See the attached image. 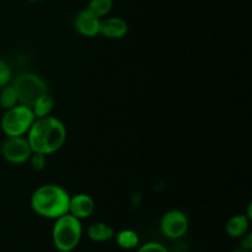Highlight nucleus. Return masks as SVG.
Returning a JSON list of instances; mask_svg holds the SVG:
<instances>
[{"label":"nucleus","mask_w":252,"mask_h":252,"mask_svg":"<svg viewBox=\"0 0 252 252\" xmlns=\"http://www.w3.org/2000/svg\"><path fill=\"white\" fill-rule=\"evenodd\" d=\"M34 120L36 117L32 108L19 103L5 111L0 121V127L6 137H24Z\"/></svg>","instance_id":"20e7f679"},{"label":"nucleus","mask_w":252,"mask_h":252,"mask_svg":"<svg viewBox=\"0 0 252 252\" xmlns=\"http://www.w3.org/2000/svg\"><path fill=\"white\" fill-rule=\"evenodd\" d=\"M249 223L250 219L245 214H239V216L231 217L225 225L226 234L233 239H240L248 233Z\"/></svg>","instance_id":"9b49d317"},{"label":"nucleus","mask_w":252,"mask_h":252,"mask_svg":"<svg viewBox=\"0 0 252 252\" xmlns=\"http://www.w3.org/2000/svg\"><path fill=\"white\" fill-rule=\"evenodd\" d=\"M88 236L90 240L96 243H105L115 236V230L111 225L106 223H94L88 228Z\"/></svg>","instance_id":"f8f14e48"},{"label":"nucleus","mask_w":252,"mask_h":252,"mask_svg":"<svg viewBox=\"0 0 252 252\" xmlns=\"http://www.w3.org/2000/svg\"><path fill=\"white\" fill-rule=\"evenodd\" d=\"M32 149L24 137H7L1 144V155L10 164H24L30 159Z\"/></svg>","instance_id":"423d86ee"},{"label":"nucleus","mask_w":252,"mask_h":252,"mask_svg":"<svg viewBox=\"0 0 252 252\" xmlns=\"http://www.w3.org/2000/svg\"><path fill=\"white\" fill-rule=\"evenodd\" d=\"M94 212H95V201L91 196L79 193L74 197H70L68 213H70L71 216L81 220V219H86L93 216Z\"/></svg>","instance_id":"6e6552de"},{"label":"nucleus","mask_w":252,"mask_h":252,"mask_svg":"<svg viewBox=\"0 0 252 252\" xmlns=\"http://www.w3.org/2000/svg\"><path fill=\"white\" fill-rule=\"evenodd\" d=\"M70 196L63 187L54 184L42 185L31 196V208L38 216L57 219L69 212Z\"/></svg>","instance_id":"f03ea898"},{"label":"nucleus","mask_w":252,"mask_h":252,"mask_svg":"<svg viewBox=\"0 0 252 252\" xmlns=\"http://www.w3.org/2000/svg\"><path fill=\"white\" fill-rule=\"evenodd\" d=\"M189 218L177 209H171L162 216L160 220V230L167 239H180L189 230Z\"/></svg>","instance_id":"0eeeda50"},{"label":"nucleus","mask_w":252,"mask_h":252,"mask_svg":"<svg viewBox=\"0 0 252 252\" xmlns=\"http://www.w3.org/2000/svg\"><path fill=\"white\" fill-rule=\"evenodd\" d=\"M233 252H251V250H245V249L243 248H236Z\"/></svg>","instance_id":"412c9836"},{"label":"nucleus","mask_w":252,"mask_h":252,"mask_svg":"<svg viewBox=\"0 0 252 252\" xmlns=\"http://www.w3.org/2000/svg\"><path fill=\"white\" fill-rule=\"evenodd\" d=\"M0 105L5 110L14 107V106L19 105V98H17V94L15 91V88L12 85H5L4 88L0 89Z\"/></svg>","instance_id":"dca6fc26"},{"label":"nucleus","mask_w":252,"mask_h":252,"mask_svg":"<svg viewBox=\"0 0 252 252\" xmlns=\"http://www.w3.org/2000/svg\"><path fill=\"white\" fill-rule=\"evenodd\" d=\"M10 79H11V70L7 66V64L0 59V89L7 85Z\"/></svg>","instance_id":"a211bd4d"},{"label":"nucleus","mask_w":252,"mask_h":252,"mask_svg":"<svg viewBox=\"0 0 252 252\" xmlns=\"http://www.w3.org/2000/svg\"><path fill=\"white\" fill-rule=\"evenodd\" d=\"M100 21L101 19L94 16L88 10H83L75 16L74 26L81 36L95 37L100 34Z\"/></svg>","instance_id":"1a4fd4ad"},{"label":"nucleus","mask_w":252,"mask_h":252,"mask_svg":"<svg viewBox=\"0 0 252 252\" xmlns=\"http://www.w3.org/2000/svg\"><path fill=\"white\" fill-rule=\"evenodd\" d=\"M30 162H31V167L34 171H42L46 167L47 160L46 155L41 154V153H33L32 152L31 157H30Z\"/></svg>","instance_id":"f3484780"},{"label":"nucleus","mask_w":252,"mask_h":252,"mask_svg":"<svg viewBox=\"0 0 252 252\" xmlns=\"http://www.w3.org/2000/svg\"><path fill=\"white\" fill-rule=\"evenodd\" d=\"M30 1H32V2H39V1H42V0H30Z\"/></svg>","instance_id":"4be33fe9"},{"label":"nucleus","mask_w":252,"mask_h":252,"mask_svg":"<svg viewBox=\"0 0 252 252\" xmlns=\"http://www.w3.org/2000/svg\"><path fill=\"white\" fill-rule=\"evenodd\" d=\"M137 252H169L164 245L159 243H147L138 249Z\"/></svg>","instance_id":"6ab92c4d"},{"label":"nucleus","mask_w":252,"mask_h":252,"mask_svg":"<svg viewBox=\"0 0 252 252\" xmlns=\"http://www.w3.org/2000/svg\"><path fill=\"white\" fill-rule=\"evenodd\" d=\"M116 243L121 249L125 250H132L139 245V236L134 230L130 229H125L117 233L116 235Z\"/></svg>","instance_id":"ddd939ff"},{"label":"nucleus","mask_w":252,"mask_h":252,"mask_svg":"<svg viewBox=\"0 0 252 252\" xmlns=\"http://www.w3.org/2000/svg\"><path fill=\"white\" fill-rule=\"evenodd\" d=\"M83 235L80 219L70 213L56 219L52 230V239L56 249L61 252H70L79 245Z\"/></svg>","instance_id":"7ed1b4c3"},{"label":"nucleus","mask_w":252,"mask_h":252,"mask_svg":"<svg viewBox=\"0 0 252 252\" xmlns=\"http://www.w3.org/2000/svg\"><path fill=\"white\" fill-rule=\"evenodd\" d=\"M15 91L17 94L19 103L32 107L42 95L47 94V86L39 76L31 73H24L15 80Z\"/></svg>","instance_id":"39448f33"},{"label":"nucleus","mask_w":252,"mask_h":252,"mask_svg":"<svg viewBox=\"0 0 252 252\" xmlns=\"http://www.w3.org/2000/svg\"><path fill=\"white\" fill-rule=\"evenodd\" d=\"M112 6L113 0H90L86 10L91 12L94 16L101 19V17L106 16L112 10Z\"/></svg>","instance_id":"2eb2a0df"},{"label":"nucleus","mask_w":252,"mask_h":252,"mask_svg":"<svg viewBox=\"0 0 252 252\" xmlns=\"http://www.w3.org/2000/svg\"><path fill=\"white\" fill-rule=\"evenodd\" d=\"M240 248L245 249V250H251L252 249V234L251 233H246L245 235L241 238Z\"/></svg>","instance_id":"aec40b11"},{"label":"nucleus","mask_w":252,"mask_h":252,"mask_svg":"<svg viewBox=\"0 0 252 252\" xmlns=\"http://www.w3.org/2000/svg\"><path fill=\"white\" fill-rule=\"evenodd\" d=\"M128 32V24L121 17H107L100 21V34L110 39H120Z\"/></svg>","instance_id":"9d476101"},{"label":"nucleus","mask_w":252,"mask_h":252,"mask_svg":"<svg viewBox=\"0 0 252 252\" xmlns=\"http://www.w3.org/2000/svg\"><path fill=\"white\" fill-rule=\"evenodd\" d=\"M54 107V100L49 94H44L42 95L38 100L34 102V105L32 106V111H33V115L36 118H42L49 116V113L52 112Z\"/></svg>","instance_id":"4468645a"},{"label":"nucleus","mask_w":252,"mask_h":252,"mask_svg":"<svg viewBox=\"0 0 252 252\" xmlns=\"http://www.w3.org/2000/svg\"><path fill=\"white\" fill-rule=\"evenodd\" d=\"M26 139L33 153L53 154L65 143L66 128L63 122L52 116L36 118L27 132Z\"/></svg>","instance_id":"f257e3e1"}]
</instances>
